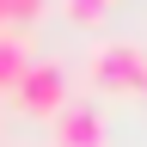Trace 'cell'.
<instances>
[{
  "label": "cell",
  "mask_w": 147,
  "mask_h": 147,
  "mask_svg": "<svg viewBox=\"0 0 147 147\" xmlns=\"http://www.w3.org/2000/svg\"><path fill=\"white\" fill-rule=\"evenodd\" d=\"M49 12V0H0V31H31Z\"/></svg>",
  "instance_id": "cell-5"
},
{
  "label": "cell",
  "mask_w": 147,
  "mask_h": 147,
  "mask_svg": "<svg viewBox=\"0 0 147 147\" xmlns=\"http://www.w3.org/2000/svg\"><path fill=\"white\" fill-rule=\"evenodd\" d=\"M31 61H37V55H31V37L25 31H0V92H12L18 80H25Z\"/></svg>",
  "instance_id": "cell-4"
},
{
  "label": "cell",
  "mask_w": 147,
  "mask_h": 147,
  "mask_svg": "<svg viewBox=\"0 0 147 147\" xmlns=\"http://www.w3.org/2000/svg\"><path fill=\"white\" fill-rule=\"evenodd\" d=\"M141 98H147V80H141Z\"/></svg>",
  "instance_id": "cell-7"
},
{
  "label": "cell",
  "mask_w": 147,
  "mask_h": 147,
  "mask_svg": "<svg viewBox=\"0 0 147 147\" xmlns=\"http://www.w3.org/2000/svg\"><path fill=\"white\" fill-rule=\"evenodd\" d=\"M55 6H61V18H67V25H104L117 0H55Z\"/></svg>",
  "instance_id": "cell-6"
},
{
  "label": "cell",
  "mask_w": 147,
  "mask_h": 147,
  "mask_svg": "<svg viewBox=\"0 0 147 147\" xmlns=\"http://www.w3.org/2000/svg\"><path fill=\"white\" fill-rule=\"evenodd\" d=\"M86 80L110 92V98H141V80H147V43L135 37H104V43L86 49Z\"/></svg>",
  "instance_id": "cell-1"
},
{
  "label": "cell",
  "mask_w": 147,
  "mask_h": 147,
  "mask_svg": "<svg viewBox=\"0 0 147 147\" xmlns=\"http://www.w3.org/2000/svg\"><path fill=\"white\" fill-rule=\"evenodd\" d=\"M49 141H55V147H110V123H104V110H98V104L74 98L61 117L49 123Z\"/></svg>",
  "instance_id": "cell-3"
},
{
  "label": "cell",
  "mask_w": 147,
  "mask_h": 147,
  "mask_svg": "<svg viewBox=\"0 0 147 147\" xmlns=\"http://www.w3.org/2000/svg\"><path fill=\"white\" fill-rule=\"evenodd\" d=\"M6 98H12V110H25V117H43V123H55V117L74 104V92H67V67L37 55V61L25 67V80H18Z\"/></svg>",
  "instance_id": "cell-2"
}]
</instances>
